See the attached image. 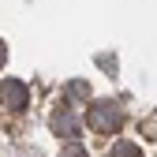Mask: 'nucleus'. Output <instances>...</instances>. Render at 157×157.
Wrapping results in <instances>:
<instances>
[{
	"label": "nucleus",
	"instance_id": "0eeeda50",
	"mask_svg": "<svg viewBox=\"0 0 157 157\" xmlns=\"http://www.w3.org/2000/svg\"><path fill=\"white\" fill-rule=\"evenodd\" d=\"M4 60H8V49H4V41H0V67H4Z\"/></svg>",
	"mask_w": 157,
	"mask_h": 157
},
{
	"label": "nucleus",
	"instance_id": "f257e3e1",
	"mask_svg": "<svg viewBox=\"0 0 157 157\" xmlns=\"http://www.w3.org/2000/svg\"><path fill=\"white\" fill-rule=\"evenodd\" d=\"M120 124H124V112L116 101H94L90 105V127L94 131L112 135V131H120Z\"/></svg>",
	"mask_w": 157,
	"mask_h": 157
},
{
	"label": "nucleus",
	"instance_id": "f03ea898",
	"mask_svg": "<svg viewBox=\"0 0 157 157\" xmlns=\"http://www.w3.org/2000/svg\"><path fill=\"white\" fill-rule=\"evenodd\" d=\"M0 101H4L8 109H23L30 101V90L19 82V78H4V82H0Z\"/></svg>",
	"mask_w": 157,
	"mask_h": 157
},
{
	"label": "nucleus",
	"instance_id": "39448f33",
	"mask_svg": "<svg viewBox=\"0 0 157 157\" xmlns=\"http://www.w3.org/2000/svg\"><path fill=\"white\" fill-rule=\"evenodd\" d=\"M60 157H86V150L78 146V142H71V146H64V153Z\"/></svg>",
	"mask_w": 157,
	"mask_h": 157
},
{
	"label": "nucleus",
	"instance_id": "423d86ee",
	"mask_svg": "<svg viewBox=\"0 0 157 157\" xmlns=\"http://www.w3.org/2000/svg\"><path fill=\"white\" fill-rule=\"evenodd\" d=\"M67 94H71V97H82V94H86V86H82V82H71V86H67Z\"/></svg>",
	"mask_w": 157,
	"mask_h": 157
},
{
	"label": "nucleus",
	"instance_id": "20e7f679",
	"mask_svg": "<svg viewBox=\"0 0 157 157\" xmlns=\"http://www.w3.org/2000/svg\"><path fill=\"white\" fill-rule=\"evenodd\" d=\"M112 157H142V150L135 146V142H124V139H120V142L112 146Z\"/></svg>",
	"mask_w": 157,
	"mask_h": 157
},
{
	"label": "nucleus",
	"instance_id": "7ed1b4c3",
	"mask_svg": "<svg viewBox=\"0 0 157 157\" xmlns=\"http://www.w3.org/2000/svg\"><path fill=\"white\" fill-rule=\"evenodd\" d=\"M52 127H56V135H64V139H75V135H78V120H75L67 109L52 116Z\"/></svg>",
	"mask_w": 157,
	"mask_h": 157
}]
</instances>
